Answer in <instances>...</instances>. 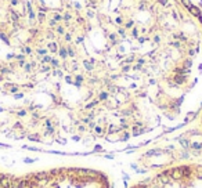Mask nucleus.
<instances>
[{"label":"nucleus","instance_id":"obj_1","mask_svg":"<svg viewBox=\"0 0 202 188\" xmlns=\"http://www.w3.org/2000/svg\"><path fill=\"white\" fill-rule=\"evenodd\" d=\"M202 109V29L179 0H0V140L132 145Z\"/></svg>","mask_w":202,"mask_h":188},{"label":"nucleus","instance_id":"obj_2","mask_svg":"<svg viewBox=\"0 0 202 188\" xmlns=\"http://www.w3.org/2000/svg\"><path fill=\"white\" fill-rule=\"evenodd\" d=\"M179 1L202 29V0H179Z\"/></svg>","mask_w":202,"mask_h":188},{"label":"nucleus","instance_id":"obj_3","mask_svg":"<svg viewBox=\"0 0 202 188\" xmlns=\"http://www.w3.org/2000/svg\"><path fill=\"white\" fill-rule=\"evenodd\" d=\"M201 125H202V115H201Z\"/></svg>","mask_w":202,"mask_h":188}]
</instances>
